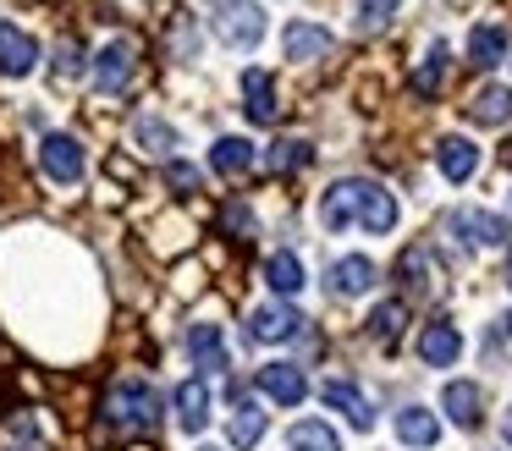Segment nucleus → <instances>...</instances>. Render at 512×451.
Instances as JSON below:
<instances>
[{"instance_id":"nucleus-1","label":"nucleus","mask_w":512,"mask_h":451,"mask_svg":"<svg viewBox=\"0 0 512 451\" xmlns=\"http://www.w3.org/2000/svg\"><path fill=\"white\" fill-rule=\"evenodd\" d=\"M105 424L111 429H155L160 424V391L149 380H116L105 396Z\"/></svg>"},{"instance_id":"nucleus-2","label":"nucleus","mask_w":512,"mask_h":451,"mask_svg":"<svg viewBox=\"0 0 512 451\" xmlns=\"http://www.w3.org/2000/svg\"><path fill=\"white\" fill-rule=\"evenodd\" d=\"M215 39L226 50H254L265 39V6L259 0H215Z\"/></svg>"},{"instance_id":"nucleus-3","label":"nucleus","mask_w":512,"mask_h":451,"mask_svg":"<svg viewBox=\"0 0 512 451\" xmlns=\"http://www.w3.org/2000/svg\"><path fill=\"white\" fill-rule=\"evenodd\" d=\"M369 176H347V182H331L320 198V220L325 231H347L353 220H364V204H369Z\"/></svg>"},{"instance_id":"nucleus-4","label":"nucleus","mask_w":512,"mask_h":451,"mask_svg":"<svg viewBox=\"0 0 512 451\" xmlns=\"http://www.w3.org/2000/svg\"><path fill=\"white\" fill-rule=\"evenodd\" d=\"M446 231H457L463 248H507L512 242V226L501 215H485V209H452Z\"/></svg>"},{"instance_id":"nucleus-5","label":"nucleus","mask_w":512,"mask_h":451,"mask_svg":"<svg viewBox=\"0 0 512 451\" xmlns=\"http://www.w3.org/2000/svg\"><path fill=\"white\" fill-rule=\"evenodd\" d=\"M39 165H45L50 182H78L83 176V143L67 138V132H50V138L39 143Z\"/></svg>"},{"instance_id":"nucleus-6","label":"nucleus","mask_w":512,"mask_h":451,"mask_svg":"<svg viewBox=\"0 0 512 451\" xmlns=\"http://www.w3.org/2000/svg\"><path fill=\"white\" fill-rule=\"evenodd\" d=\"M127 83H133V44L111 39L94 55V88H100V94H122Z\"/></svg>"},{"instance_id":"nucleus-7","label":"nucleus","mask_w":512,"mask_h":451,"mask_svg":"<svg viewBox=\"0 0 512 451\" xmlns=\"http://www.w3.org/2000/svg\"><path fill=\"white\" fill-rule=\"evenodd\" d=\"M320 396H325V407H336L353 429H375V407H369V396L358 391L353 380H336V374H331V380L320 385Z\"/></svg>"},{"instance_id":"nucleus-8","label":"nucleus","mask_w":512,"mask_h":451,"mask_svg":"<svg viewBox=\"0 0 512 451\" xmlns=\"http://www.w3.org/2000/svg\"><path fill=\"white\" fill-rule=\"evenodd\" d=\"M34 66H39L34 33H23L17 22H0V72H6V77H28Z\"/></svg>"},{"instance_id":"nucleus-9","label":"nucleus","mask_w":512,"mask_h":451,"mask_svg":"<svg viewBox=\"0 0 512 451\" xmlns=\"http://www.w3.org/2000/svg\"><path fill=\"white\" fill-rule=\"evenodd\" d=\"M457 352H463V336H457V325L435 319V325L419 330V363H424V369H452Z\"/></svg>"},{"instance_id":"nucleus-10","label":"nucleus","mask_w":512,"mask_h":451,"mask_svg":"<svg viewBox=\"0 0 512 451\" xmlns=\"http://www.w3.org/2000/svg\"><path fill=\"white\" fill-rule=\"evenodd\" d=\"M303 330V314L298 308H281V303H265L248 314V336L254 341H292Z\"/></svg>"},{"instance_id":"nucleus-11","label":"nucleus","mask_w":512,"mask_h":451,"mask_svg":"<svg viewBox=\"0 0 512 451\" xmlns=\"http://www.w3.org/2000/svg\"><path fill=\"white\" fill-rule=\"evenodd\" d=\"M375 281H380V270H375V259H364V253H347V259L331 264V297H364Z\"/></svg>"},{"instance_id":"nucleus-12","label":"nucleus","mask_w":512,"mask_h":451,"mask_svg":"<svg viewBox=\"0 0 512 451\" xmlns=\"http://www.w3.org/2000/svg\"><path fill=\"white\" fill-rule=\"evenodd\" d=\"M259 391L281 407H298L303 396H309V380H303V369H292V363H265V369H259Z\"/></svg>"},{"instance_id":"nucleus-13","label":"nucleus","mask_w":512,"mask_h":451,"mask_svg":"<svg viewBox=\"0 0 512 451\" xmlns=\"http://www.w3.org/2000/svg\"><path fill=\"white\" fill-rule=\"evenodd\" d=\"M441 407H446V418H452L457 429H479V418H485V391L468 385V380H452L441 391Z\"/></svg>"},{"instance_id":"nucleus-14","label":"nucleus","mask_w":512,"mask_h":451,"mask_svg":"<svg viewBox=\"0 0 512 451\" xmlns=\"http://www.w3.org/2000/svg\"><path fill=\"white\" fill-rule=\"evenodd\" d=\"M463 116L474 121V127H501V121H512V88L507 83H485L463 105Z\"/></svg>"},{"instance_id":"nucleus-15","label":"nucleus","mask_w":512,"mask_h":451,"mask_svg":"<svg viewBox=\"0 0 512 451\" xmlns=\"http://www.w3.org/2000/svg\"><path fill=\"white\" fill-rule=\"evenodd\" d=\"M331 44H336L331 28H320V22H292V28L281 33V50H287V61H320Z\"/></svg>"},{"instance_id":"nucleus-16","label":"nucleus","mask_w":512,"mask_h":451,"mask_svg":"<svg viewBox=\"0 0 512 451\" xmlns=\"http://www.w3.org/2000/svg\"><path fill=\"white\" fill-rule=\"evenodd\" d=\"M243 110H248V121H259V127L276 121V83H270V72H259V66L243 72Z\"/></svg>"},{"instance_id":"nucleus-17","label":"nucleus","mask_w":512,"mask_h":451,"mask_svg":"<svg viewBox=\"0 0 512 451\" xmlns=\"http://www.w3.org/2000/svg\"><path fill=\"white\" fill-rule=\"evenodd\" d=\"M435 165H441L446 182H468V176L479 171V149H474L468 138H457V132H452V138L435 143Z\"/></svg>"},{"instance_id":"nucleus-18","label":"nucleus","mask_w":512,"mask_h":451,"mask_svg":"<svg viewBox=\"0 0 512 451\" xmlns=\"http://www.w3.org/2000/svg\"><path fill=\"white\" fill-rule=\"evenodd\" d=\"M177 424L188 429V435H199V429L210 424V385H204L199 374L177 385Z\"/></svg>"},{"instance_id":"nucleus-19","label":"nucleus","mask_w":512,"mask_h":451,"mask_svg":"<svg viewBox=\"0 0 512 451\" xmlns=\"http://www.w3.org/2000/svg\"><path fill=\"white\" fill-rule=\"evenodd\" d=\"M397 440L402 446H435L441 440V418L430 407H402L397 413Z\"/></svg>"},{"instance_id":"nucleus-20","label":"nucleus","mask_w":512,"mask_h":451,"mask_svg":"<svg viewBox=\"0 0 512 451\" xmlns=\"http://www.w3.org/2000/svg\"><path fill=\"white\" fill-rule=\"evenodd\" d=\"M188 358L199 363L204 374L226 369V347H221V325H193L188 330Z\"/></svg>"},{"instance_id":"nucleus-21","label":"nucleus","mask_w":512,"mask_h":451,"mask_svg":"<svg viewBox=\"0 0 512 451\" xmlns=\"http://www.w3.org/2000/svg\"><path fill=\"white\" fill-rule=\"evenodd\" d=\"M287 451H342V435L320 418H303V424L287 429Z\"/></svg>"},{"instance_id":"nucleus-22","label":"nucleus","mask_w":512,"mask_h":451,"mask_svg":"<svg viewBox=\"0 0 512 451\" xmlns=\"http://www.w3.org/2000/svg\"><path fill=\"white\" fill-rule=\"evenodd\" d=\"M254 160H259V154H254V143H248V138H221V143L210 149V165H215L221 176H243Z\"/></svg>"},{"instance_id":"nucleus-23","label":"nucleus","mask_w":512,"mask_h":451,"mask_svg":"<svg viewBox=\"0 0 512 451\" xmlns=\"http://www.w3.org/2000/svg\"><path fill=\"white\" fill-rule=\"evenodd\" d=\"M265 281H270V292H281V297H298V292H303V264H298V253H270V264H265Z\"/></svg>"},{"instance_id":"nucleus-24","label":"nucleus","mask_w":512,"mask_h":451,"mask_svg":"<svg viewBox=\"0 0 512 451\" xmlns=\"http://www.w3.org/2000/svg\"><path fill=\"white\" fill-rule=\"evenodd\" d=\"M358 226L369 231V237H380V231H391L397 226V198L386 193V187H369V204H364V220H358Z\"/></svg>"},{"instance_id":"nucleus-25","label":"nucleus","mask_w":512,"mask_h":451,"mask_svg":"<svg viewBox=\"0 0 512 451\" xmlns=\"http://www.w3.org/2000/svg\"><path fill=\"white\" fill-rule=\"evenodd\" d=\"M314 160V149L303 138H281V143H270V154H265V165L276 176H287V171H303V165Z\"/></svg>"},{"instance_id":"nucleus-26","label":"nucleus","mask_w":512,"mask_h":451,"mask_svg":"<svg viewBox=\"0 0 512 451\" xmlns=\"http://www.w3.org/2000/svg\"><path fill=\"white\" fill-rule=\"evenodd\" d=\"M402 325H408V303H397V297H391V303H380L375 314H369V336L386 341V347L402 336Z\"/></svg>"},{"instance_id":"nucleus-27","label":"nucleus","mask_w":512,"mask_h":451,"mask_svg":"<svg viewBox=\"0 0 512 451\" xmlns=\"http://www.w3.org/2000/svg\"><path fill=\"white\" fill-rule=\"evenodd\" d=\"M232 446H259L265 440V413H259L254 402H237V413H232Z\"/></svg>"},{"instance_id":"nucleus-28","label":"nucleus","mask_w":512,"mask_h":451,"mask_svg":"<svg viewBox=\"0 0 512 451\" xmlns=\"http://www.w3.org/2000/svg\"><path fill=\"white\" fill-rule=\"evenodd\" d=\"M501 55H507V33L501 28H474L468 33V61L474 66H496Z\"/></svg>"},{"instance_id":"nucleus-29","label":"nucleus","mask_w":512,"mask_h":451,"mask_svg":"<svg viewBox=\"0 0 512 451\" xmlns=\"http://www.w3.org/2000/svg\"><path fill=\"white\" fill-rule=\"evenodd\" d=\"M441 77H446V44L435 39V44H430V55H424V66L413 72V94H419V99H430L435 88H441Z\"/></svg>"},{"instance_id":"nucleus-30","label":"nucleus","mask_w":512,"mask_h":451,"mask_svg":"<svg viewBox=\"0 0 512 451\" xmlns=\"http://www.w3.org/2000/svg\"><path fill=\"white\" fill-rule=\"evenodd\" d=\"M402 0H358V11H353V28L358 33H375V28H386L391 22V11H397Z\"/></svg>"},{"instance_id":"nucleus-31","label":"nucleus","mask_w":512,"mask_h":451,"mask_svg":"<svg viewBox=\"0 0 512 451\" xmlns=\"http://www.w3.org/2000/svg\"><path fill=\"white\" fill-rule=\"evenodd\" d=\"M83 72V44L78 39H61L56 44V83H72Z\"/></svg>"},{"instance_id":"nucleus-32","label":"nucleus","mask_w":512,"mask_h":451,"mask_svg":"<svg viewBox=\"0 0 512 451\" xmlns=\"http://www.w3.org/2000/svg\"><path fill=\"white\" fill-rule=\"evenodd\" d=\"M138 143H144V149H177V132H171L166 121L144 116V121H138Z\"/></svg>"},{"instance_id":"nucleus-33","label":"nucleus","mask_w":512,"mask_h":451,"mask_svg":"<svg viewBox=\"0 0 512 451\" xmlns=\"http://www.w3.org/2000/svg\"><path fill=\"white\" fill-rule=\"evenodd\" d=\"M171 187H182V193H199V171H193V165H171Z\"/></svg>"},{"instance_id":"nucleus-34","label":"nucleus","mask_w":512,"mask_h":451,"mask_svg":"<svg viewBox=\"0 0 512 451\" xmlns=\"http://www.w3.org/2000/svg\"><path fill=\"white\" fill-rule=\"evenodd\" d=\"M226 226H232V231H243V237H248V231H254V215H248L243 204H232V209H226Z\"/></svg>"},{"instance_id":"nucleus-35","label":"nucleus","mask_w":512,"mask_h":451,"mask_svg":"<svg viewBox=\"0 0 512 451\" xmlns=\"http://www.w3.org/2000/svg\"><path fill=\"white\" fill-rule=\"evenodd\" d=\"M501 440H507V446H512V413L501 418Z\"/></svg>"},{"instance_id":"nucleus-36","label":"nucleus","mask_w":512,"mask_h":451,"mask_svg":"<svg viewBox=\"0 0 512 451\" xmlns=\"http://www.w3.org/2000/svg\"><path fill=\"white\" fill-rule=\"evenodd\" d=\"M12 451H45V446H12Z\"/></svg>"},{"instance_id":"nucleus-37","label":"nucleus","mask_w":512,"mask_h":451,"mask_svg":"<svg viewBox=\"0 0 512 451\" xmlns=\"http://www.w3.org/2000/svg\"><path fill=\"white\" fill-rule=\"evenodd\" d=\"M507 330H512V314H507Z\"/></svg>"},{"instance_id":"nucleus-38","label":"nucleus","mask_w":512,"mask_h":451,"mask_svg":"<svg viewBox=\"0 0 512 451\" xmlns=\"http://www.w3.org/2000/svg\"><path fill=\"white\" fill-rule=\"evenodd\" d=\"M199 451H215V446H199Z\"/></svg>"},{"instance_id":"nucleus-39","label":"nucleus","mask_w":512,"mask_h":451,"mask_svg":"<svg viewBox=\"0 0 512 451\" xmlns=\"http://www.w3.org/2000/svg\"><path fill=\"white\" fill-rule=\"evenodd\" d=\"M507 281H512V275H507Z\"/></svg>"}]
</instances>
